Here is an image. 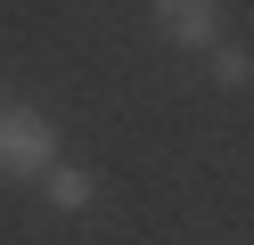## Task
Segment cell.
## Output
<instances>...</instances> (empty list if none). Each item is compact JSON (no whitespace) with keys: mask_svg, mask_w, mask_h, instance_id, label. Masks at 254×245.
I'll list each match as a JSON object with an SVG mask.
<instances>
[{"mask_svg":"<svg viewBox=\"0 0 254 245\" xmlns=\"http://www.w3.org/2000/svg\"><path fill=\"white\" fill-rule=\"evenodd\" d=\"M58 163V123L41 106H8L0 114V172L8 180H50Z\"/></svg>","mask_w":254,"mask_h":245,"instance_id":"1","label":"cell"},{"mask_svg":"<svg viewBox=\"0 0 254 245\" xmlns=\"http://www.w3.org/2000/svg\"><path fill=\"white\" fill-rule=\"evenodd\" d=\"M156 33L172 49H213L221 41V8L213 0H156Z\"/></svg>","mask_w":254,"mask_h":245,"instance_id":"2","label":"cell"},{"mask_svg":"<svg viewBox=\"0 0 254 245\" xmlns=\"http://www.w3.org/2000/svg\"><path fill=\"white\" fill-rule=\"evenodd\" d=\"M41 196H50L58 212H82V204H90L99 188H90V172H74V163H50V180H41Z\"/></svg>","mask_w":254,"mask_h":245,"instance_id":"3","label":"cell"},{"mask_svg":"<svg viewBox=\"0 0 254 245\" xmlns=\"http://www.w3.org/2000/svg\"><path fill=\"white\" fill-rule=\"evenodd\" d=\"M213 82H221V90H246V82H254V57L230 49V41H213Z\"/></svg>","mask_w":254,"mask_h":245,"instance_id":"4","label":"cell"}]
</instances>
